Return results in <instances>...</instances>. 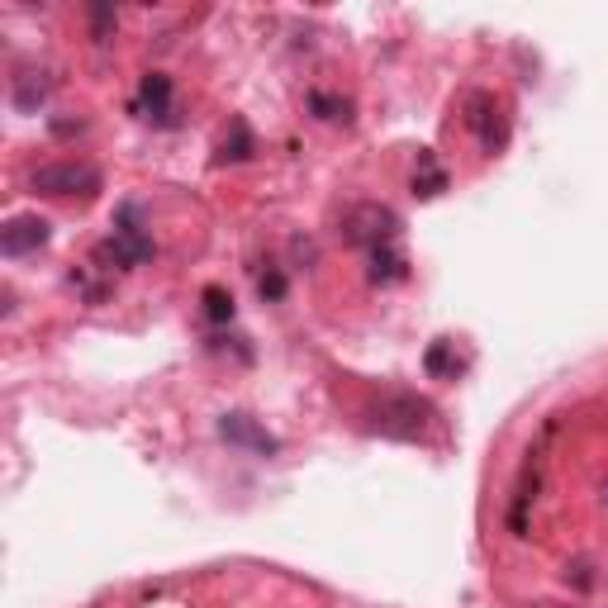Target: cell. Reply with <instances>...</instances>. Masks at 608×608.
Here are the masks:
<instances>
[{
    "mask_svg": "<svg viewBox=\"0 0 608 608\" xmlns=\"http://www.w3.org/2000/svg\"><path fill=\"white\" fill-rule=\"evenodd\" d=\"M428 419H433V404L419 400V395H409V390H395V395L375 400L366 409V428H371V433L395 438V442H419Z\"/></svg>",
    "mask_w": 608,
    "mask_h": 608,
    "instance_id": "1",
    "label": "cell"
},
{
    "mask_svg": "<svg viewBox=\"0 0 608 608\" xmlns=\"http://www.w3.org/2000/svg\"><path fill=\"white\" fill-rule=\"evenodd\" d=\"M29 186L39 195H52V200H67V195H91L105 186V176L96 163H77V157H67V163H43L39 171L29 176Z\"/></svg>",
    "mask_w": 608,
    "mask_h": 608,
    "instance_id": "2",
    "label": "cell"
},
{
    "mask_svg": "<svg viewBox=\"0 0 608 608\" xmlns=\"http://www.w3.org/2000/svg\"><path fill=\"white\" fill-rule=\"evenodd\" d=\"M100 262H110V272H129V266H143L153 257V238L143 234L138 224V205H119V219H115V238L96 247Z\"/></svg>",
    "mask_w": 608,
    "mask_h": 608,
    "instance_id": "3",
    "label": "cell"
},
{
    "mask_svg": "<svg viewBox=\"0 0 608 608\" xmlns=\"http://www.w3.org/2000/svg\"><path fill=\"white\" fill-rule=\"evenodd\" d=\"M347 238L362 243L366 253L400 243V219H395V209H385V205H362V209H352V214H347Z\"/></svg>",
    "mask_w": 608,
    "mask_h": 608,
    "instance_id": "4",
    "label": "cell"
},
{
    "mask_svg": "<svg viewBox=\"0 0 608 608\" xmlns=\"http://www.w3.org/2000/svg\"><path fill=\"white\" fill-rule=\"evenodd\" d=\"M219 438L228 442V447H243V452H253V457H276L281 452V442L266 433V428L253 419V414H224L219 419Z\"/></svg>",
    "mask_w": 608,
    "mask_h": 608,
    "instance_id": "5",
    "label": "cell"
},
{
    "mask_svg": "<svg viewBox=\"0 0 608 608\" xmlns=\"http://www.w3.org/2000/svg\"><path fill=\"white\" fill-rule=\"evenodd\" d=\"M48 238H52L48 219H39V214H20V219H10L6 228H0V253L29 257V253H39V247H48Z\"/></svg>",
    "mask_w": 608,
    "mask_h": 608,
    "instance_id": "6",
    "label": "cell"
},
{
    "mask_svg": "<svg viewBox=\"0 0 608 608\" xmlns=\"http://www.w3.org/2000/svg\"><path fill=\"white\" fill-rule=\"evenodd\" d=\"M138 115L163 124V129H171L176 124V91H171V77H163V71H148V77L138 81Z\"/></svg>",
    "mask_w": 608,
    "mask_h": 608,
    "instance_id": "7",
    "label": "cell"
},
{
    "mask_svg": "<svg viewBox=\"0 0 608 608\" xmlns=\"http://www.w3.org/2000/svg\"><path fill=\"white\" fill-rule=\"evenodd\" d=\"M467 124L475 129V138H480V148L486 153H499L504 148V138H509V129H504V119H499V100L490 96V91H475L471 100H467Z\"/></svg>",
    "mask_w": 608,
    "mask_h": 608,
    "instance_id": "8",
    "label": "cell"
},
{
    "mask_svg": "<svg viewBox=\"0 0 608 608\" xmlns=\"http://www.w3.org/2000/svg\"><path fill=\"white\" fill-rule=\"evenodd\" d=\"M48 77L43 71H20V77H14V91H10V100H14V110L20 115H39L43 110V100H48Z\"/></svg>",
    "mask_w": 608,
    "mask_h": 608,
    "instance_id": "9",
    "label": "cell"
},
{
    "mask_svg": "<svg viewBox=\"0 0 608 608\" xmlns=\"http://www.w3.org/2000/svg\"><path fill=\"white\" fill-rule=\"evenodd\" d=\"M447 190V171L438 167V157L433 153H419V167H414V195L419 200H433V195H442Z\"/></svg>",
    "mask_w": 608,
    "mask_h": 608,
    "instance_id": "10",
    "label": "cell"
},
{
    "mask_svg": "<svg viewBox=\"0 0 608 608\" xmlns=\"http://www.w3.org/2000/svg\"><path fill=\"white\" fill-rule=\"evenodd\" d=\"M371 281H381V285L404 281V253H400L395 243H390V247H375V253H371Z\"/></svg>",
    "mask_w": 608,
    "mask_h": 608,
    "instance_id": "11",
    "label": "cell"
},
{
    "mask_svg": "<svg viewBox=\"0 0 608 608\" xmlns=\"http://www.w3.org/2000/svg\"><path fill=\"white\" fill-rule=\"evenodd\" d=\"M253 129H247L243 119H234V138H224V148H219V163H247L253 157Z\"/></svg>",
    "mask_w": 608,
    "mask_h": 608,
    "instance_id": "12",
    "label": "cell"
},
{
    "mask_svg": "<svg viewBox=\"0 0 608 608\" xmlns=\"http://www.w3.org/2000/svg\"><path fill=\"white\" fill-rule=\"evenodd\" d=\"M205 318L209 324H234V295L224 285H209L205 291Z\"/></svg>",
    "mask_w": 608,
    "mask_h": 608,
    "instance_id": "13",
    "label": "cell"
},
{
    "mask_svg": "<svg viewBox=\"0 0 608 608\" xmlns=\"http://www.w3.org/2000/svg\"><path fill=\"white\" fill-rule=\"evenodd\" d=\"M423 366H428V375H457V356H452V343H447V337H438V343L428 347Z\"/></svg>",
    "mask_w": 608,
    "mask_h": 608,
    "instance_id": "14",
    "label": "cell"
},
{
    "mask_svg": "<svg viewBox=\"0 0 608 608\" xmlns=\"http://www.w3.org/2000/svg\"><path fill=\"white\" fill-rule=\"evenodd\" d=\"M310 110H314L318 119H333V124H337V119H343V124L352 119V115H347L352 105H347V100H337V96H324V91H314V96H310Z\"/></svg>",
    "mask_w": 608,
    "mask_h": 608,
    "instance_id": "15",
    "label": "cell"
},
{
    "mask_svg": "<svg viewBox=\"0 0 608 608\" xmlns=\"http://www.w3.org/2000/svg\"><path fill=\"white\" fill-rule=\"evenodd\" d=\"M257 291H262V300H285V276L281 272H266Z\"/></svg>",
    "mask_w": 608,
    "mask_h": 608,
    "instance_id": "16",
    "label": "cell"
},
{
    "mask_svg": "<svg viewBox=\"0 0 608 608\" xmlns=\"http://www.w3.org/2000/svg\"><path fill=\"white\" fill-rule=\"evenodd\" d=\"M91 20H96V39H100V33H105V29H110V24H115V10H105V6H96V10H91Z\"/></svg>",
    "mask_w": 608,
    "mask_h": 608,
    "instance_id": "17",
    "label": "cell"
},
{
    "mask_svg": "<svg viewBox=\"0 0 608 608\" xmlns=\"http://www.w3.org/2000/svg\"><path fill=\"white\" fill-rule=\"evenodd\" d=\"M604 504H608V480H604Z\"/></svg>",
    "mask_w": 608,
    "mask_h": 608,
    "instance_id": "18",
    "label": "cell"
}]
</instances>
